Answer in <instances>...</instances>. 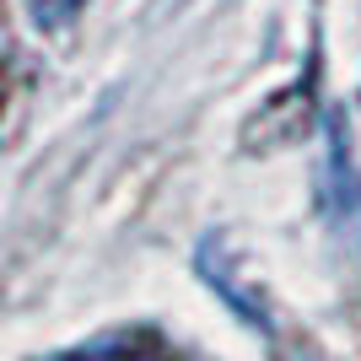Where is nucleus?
Listing matches in <instances>:
<instances>
[{
	"label": "nucleus",
	"instance_id": "obj_1",
	"mask_svg": "<svg viewBox=\"0 0 361 361\" xmlns=\"http://www.w3.org/2000/svg\"><path fill=\"white\" fill-rule=\"evenodd\" d=\"M49 361H167V350L151 329H119V334H103V340H87L75 350H60Z\"/></svg>",
	"mask_w": 361,
	"mask_h": 361
},
{
	"label": "nucleus",
	"instance_id": "obj_2",
	"mask_svg": "<svg viewBox=\"0 0 361 361\" xmlns=\"http://www.w3.org/2000/svg\"><path fill=\"white\" fill-rule=\"evenodd\" d=\"M81 6H87V0H27V11H32L38 27H65Z\"/></svg>",
	"mask_w": 361,
	"mask_h": 361
}]
</instances>
